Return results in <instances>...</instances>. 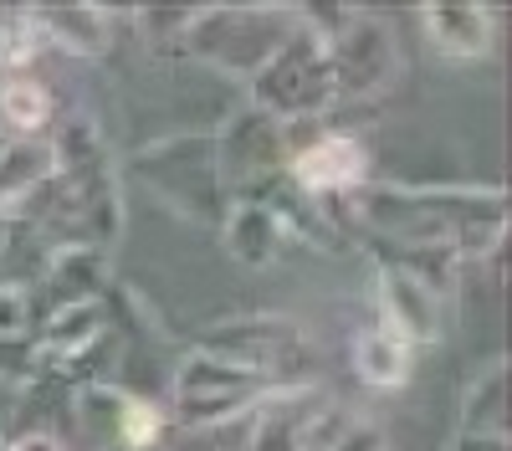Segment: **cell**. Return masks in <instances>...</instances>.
Wrapping results in <instances>:
<instances>
[{
  "instance_id": "6da1fadb",
  "label": "cell",
  "mask_w": 512,
  "mask_h": 451,
  "mask_svg": "<svg viewBox=\"0 0 512 451\" xmlns=\"http://www.w3.org/2000/svg\"><path fill=\"white\" fill-rule=\"evenodd\" d=\"M256 103L277 118H308L333 103V67L323 31H292L256 72Z\"/></svg>"
},
{
  "instance_id": "7a4b0ae2",
  "label": "cell",
  "mask_w": 512,
  "mask_h": 451,
  "mask_svg": "<svg viewBox=\"0 0 512 451\" xmlns=\"http://www.w3.org/2000/svg\"><path fill=\"white\" fill-rule=\"evenodd\" d=\"M272 375H256V369H241L231 359H216V354H195V364L180 369V380H175V400H180V421L190 426H205V421H221L231 416V410L251 405V400H262L272 395Z\"/></svg>"
},
{
  "instance_id": "3957f363",
  "label": "cell",
  "mask_w": 512,
  "mask_h": 451,
  "mask_svg": "<svg viewBox=\"0 0 512 451\" xmlns=\"http://www.w3.org/2000/svg\"><path fill=\"white\" fill-rule=\"evenodd\" d=\"M328 67H333V98L349 93H374L384 77L395 72V47L390 31L369 16H354L344 26V36L328 41Z\"/></svg>"
},
{
  "instance_id": "277c9868",
  "label": "cell",
  "mask_w": 512,
  "mask_h": 451,
  "mask_svg": "<svg viewBox=\"0 0 512 451\" xmlns=\"http://www.w3.org/2000/svg\"><path fill=\"white\" fill-rule=\"evenodd\" d=\"M292 175L313 195H333V190H354L364 180V149L349 134H318L308 149L292 154Z\"/></svg>"
},
{
  "instance_id": "5b68a950",
  "label": "cell",
  "mask_w": 512,
  "mask_h": 451,
  "mask_svg": "<svg viewBox=\"0 0 512 451\" xmlns=\"http://www.w3.org/2000/svg\"><path fill=\"white\" fill-rule=\"evenodd\" d=\"M318 426V400L313 390H272L256 421L251 451H308Z\"/></svg>"
},
{
  "instance_id": "8992f818",
  "label": "cell",
  "mask_w": 512,
  "mask_h": 451,
  "mask_svg": "<svg viewBox=\"0 0 512 451\" xmlns=\"http://www.w3.org/2000/svg\"><path fill=\"white\" fill-rule=\"evenodd\" d=\"M52 175H57V149L47 139L31 134L0 144V216H16V205H26Z\"/></svg>"
},
{
  "instance_id": "52a82bcc",
  "label": "cell",
  "mask_w": 512,
  "mask_h": 451,
  "mask_svg": "<svg viewBox=\"0 0 512 451\" xmlns=\"http://www.w3.org/2000/svg\"><path fill=\"white\" fill-rule=\"evenodd\" d=\"M420 21L441 57H482L492 47V16L482 6H425Z\"/></svg>"
},
{
  "instance_id": "ba28073f",
  "label": "cell",
  "mask_w": 512,
  "mask_h": 451,
  "mask_svg": "<svg viewBox=\"0 0 512 451\" xmlns=\"http://www.w3.org/2000/svg\"><path fill=\"white\" fill-rule=\"evenodd\" d=\"M379 303H384V313H390V334H400L405 344L415 339H436V293L425 282H415V277H405V272H390L384 277V293H379Z\"/></svg>"
},
{
  "instance_id": "9c48e42d",
  "label": "cell",
  "mask_w": 512,
  "mask_h": 451,
  "mask_svg": "<svg viewBox=\"0 0 512 451\" xmlns=\"http://www.w3.org/2000/svg\"><path fill=\"white\" fill-rule=\"evenodd\" d=\"M354 369L369 385H405L410 375V344L390 328H364L354 339Z\"/></svg>"
},
{
  "instance_id": "30bf717a",
  "label": "cell",
  "mask_w": 512,
  "mask_h": 451,
  "mask_svg": "<svg viewBox=\"0 0 512 451\" xmlns=\"http://www.w3.org/2000/svg\"><path fill=\"white\" fill-rule=\"evenodd\" d=\"M36 31L62 41L72 52H103V36H108V16L98 6H52V11H31Z\"/></svg>"
},
{
  "instance_id": "8fae6325",
  "label": "cell",
  "mask_w": 512,
  "mask_h": 451,
  "mask_svg": "<svg viewBox=\"0 0 512 451\" xmlns=\"http://www.w3.org/2000/svg\"><path fill=\"white\" fill-rule=\"evenodd\" d=\"M0 118H6L11 129H41V123L52 118V93L41 88L36 77H11L6 88H0Z\"/></svg>"
},
{
  "instance_id": "7c38bea8",
  "label": "cell",
  "mask_w": 512,
  "mask_h": 451,
  "mask_svg": "<svg viewBox=\"0 0 512 451\" xmlns=\"http://www.w3.org/2000/svg\"><path fill=\"white\" fill-rule=\"evenodd\" d=\"M272 241H277V221L262 211V205H246V211L231 221V252L251 267L272 257Z\"/></svg>"
},
{
  "instance_id": "4fadbf2b",
  "label": "cell",
  "mask_w": 512,
  "mask_h": 451,
  "mask_svg": "<svg viewBox=\"0 0 512 451\" xmlns=\"http://www.w3.org/2000/svg\"><path fill=\"white\" fill-rule=\"evenodd\" d=\"M466 416H472V426H492V436H502V369H487V375H477L472 385V400H466Z\"/></svg>"
},
{
  "instance_id": "5bb4252c",
  "label": "cell",
  "mask_w": 512,
  "mask_h": 451,
  "mask_svg": "<svg viewBox=\"0 0 512 451\" xmlns=\"http://www.w3.org/2000/svg\"><path fill=\"white\" fill-rule=\"evenodd\" d=\"M36 41H41V31H36V21H31L26 11L6 16V21H0V67L31 62V57H36Z\"/></svg>"
},
{
  "instance_id": "9a60e30c",
  "label": "cell",
  "mask_w": 512,
  "mask_h": 451,
  "mask_svg": "<svg viewBox=\"0 0 512 451\" xmlns=\"http://www.w3.org/2000/svg\"><path fill=\"white\" fill-rule=\"evenodd\" d=\"M118 426H123L128 446H149V441L159 436L164 416H159V410H154L149 400H123V416H118Z\"/></svg>"
},
{
  "instance_id": "2e32d148",
  "label": "cell",
  "mask_w": 512,
  "mask_h": 451,
  "mask_svg": "<svg viewBox=\"0 0 512 451\" xmlns=\"http://www.w3.org/2000/svg\"><path fill=\"white\" fill-rule=\"evenodd\" d=\"M11 451H62V446H57V436H41V431H31V436H21Z\"/></svg>"
},
{
  "instance_id": "e0dca14e",
  "label": "cell",
  "mask_w": 512,
  "mask_h": 451,
  "mask_svg": "<svg viewBox=\"0 0 512 451\" xmlns=\"http://www.w3.org/2000/svg\"><path fill=\"white\" fill-rule=\"evenodd\" d=\"M461 451H507V441L482 431V436H466V441H461Z\"/></svg>"
}]
</instances>
